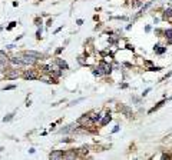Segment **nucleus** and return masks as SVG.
<instances>
[{"instance_id": "39448f33", "label": "nucleus", "mask_w": 172, "mask_h": 160, "mask_svg": "<svg viewBox=\"0 0 172 160\" xmlns=\"http://www.w3.org/2000/svg\"><path fill=\"white\" fill-rule=\"evenodd\" d=\"M17 76H19V72L15 70V69H12L9 73H6V77H7V79H16Z\"/></svg>"}, {"instance_id": "f257e3e1", "label": "nucleus", "mask_w": 172, "mask_h": 160, "mask_svg": "<svg viewBox=\"0 0 172 160\" xmlns=\"http://www.w3.org/2000/svg\"><path fill=\"white\" fill-rule=\"evenodd\" d=\"M111 72H112V67H111V64H108V63L102 62V63L99 64L98 70H95V74H109Z\"/></svg>"}, {"instance_id": "9b49d317", "label": "nucleus", "mask_w": 172, "mask_h": 160, "mask_svg": "<svg viewBox=\"0 0 172 160\" xmlns=\"http://www.w3.org/2000/svg\"><path fill=\"white\" fill-rule=\"evenodd\" d=\"M121 110H122L126 116H132V113H131V110H129V109H126V107H121Z\"/></svg>"}, {"instance_id": "9d476101", "label": "nucleus", "mask_w": 172, "mask_h": 160, "mask_svg": "<svg viewBox=\"0 0 172 160\" xmlns=\"http://www.w3.org/2000/svg\"><path fill=\"white\" fill-rule=\"evenodd\" d=\"M57 64H59V67H60V69H67V64H66L63 60H60V59L57 60Z\"/></svg>"}, {"instance_id": "7ed1b4c3", "label": "nucleus", "mask_w": 172, "mask_h": 160, "mask_svg": "<svg viewBox=\"0 0 172 160\" xmlns=\"http://www.w3.org/2000/svg\"><path fill=\"white\" fill-rule=\"evenodd\" d=\"M25 77H26V79H37V77H39V73H37V70L30 69V70H27V72L25 73Z\"/></svg>"}, {"instance_id": "dca6fc26", "label": "nucleus", "mask_w": 172, "mask_h": 160, "mask_svg": "<svg viewBox=\"0 0 172 160\" xmlns=\"http://www.w3.org/2000/svg\"><path fill=\"white\" fill-rule=\"evenodd\" d=\"M12 89H15V86H7L6 87V90H12Z\"/></svg>"}, {"instance_id": "4468645a", "label": "nucleus", "mask_w": 172, "mask_h": 160, "mask_svg": "<svg viewBox=\"0 0 172 160\" xmlns=\"http://www.w3.org/2000/svg\"><path fill=\"white\" fill-rule=\"evenodd\" d=\"M155 50H156L159 54H162V53L165 52V49H161V46H155Z\"/></svg>"}, {"instance_id": "423d86ee", "label": "nucleus", "mask_w": 172, "mask_h": 160, "mask_svg": "<svg viewBox=\"0 0 172 160\" xmlns=\"http://www.w3.org/2000/svg\"><path fill=\"white\" fill-rule=\"evenodd\" d=\"M65 154L63 153H60V151H53L52 154H50V159H62Z\"/></svg>"}, {"instance_id": "f03ea898", "label": "nucleus", "mask_w": 172, "mask_h": 160, "mask_svg": "<svg viewBox=\"0 0 172 160\" xmlns=\"http://www.w3.org/2000/svg\"><path fill=\"white\" fill-rule=\"evenodd\" d=\"M19 59L22 60V63H23V64H33V63L36 62V59H33V57L27 56L26 53H23V56H22V57H19Z\"/></svg>"}, {"instance_id": "1a4fd4ad", "label": "nucleus", "mask_w": 172, "mask_h": 160, "mask_svg": "<svg viewBox=\"0 0 172 160\" xmlns=\"http://www.w3.org/2000/svg\"><path fill=\"white\" fill-rule=\"evenodd\" d=\"M163 19H172V10H171V9H166V10H165Z\"/></svg>"}, {"instance_id": "6e6552de", "label": "nucleus", "mask_w": 172, "mask_h": 160, "mask_svg": "<svg viewBox=\"0 0 172 160\" xmlns=\"http://www.w3.org/2000/svg\"><path fill=\"white\" fill-rule=\"evenodd\" d=\"M7 62H9V60H7V56H6L3 52H0V63H5V64H6Z\"/></svg>"}, {"instance_id": "2eb2a0df", "label": "nucleus", "mask_w": 172, "mask_h": 160, "mask_svg": "<svg viewBox=\"0 0 172 160\" xmlns=\"http://www.w3.org/2000/svg\"><path fill=\"white\" fill-rule=\"evenodd\" d=\"M12 116H13V114H9V116H7V117H5V121H9V120H10V119H12Z\"/></svg>"}, {"instance_id": "20e7f679", "label": "nucleus", "mask_w": 172, "mask_h": 160, "mask_svg": "<svg viewBox=\"0 0 172 160\" xmlns=\"http://www.w3.org/2000/svg\"><path fill=\"white\" fill-rule=\"evenodd\" d=\"M80 123H82V124H85V126H92L93 119H92V117H89V116H83V117L80 119Z\"/></svg>"}, {"instance_id": "ddd939ff", "label": "nucleus", "mask_w": 172, "mask_h": 160, "mask_svg": "<svg viewBox=\"0 0 172 160\" xmlns=\"http://www.w3.org/2000/svg\"><path fill=\"white\" fill-rule=\"evenodd\" d=\"M165 36H166L168 39H172V29H169V30H166V32H165Z\"/></svg>"}, {"instance_id": "0eeeda50", "label": "nucleus", "mask_w": 172, "mask_h": 160, "mask_svg": "<svg viewBox=\"0 0 172 160\" xmlns=\"http://www.w3.org/2000/svg\"><path fill=\"white\" fill-rule=\"evenodd\" d=\"M26 54L27 56H30V57H33V59H39L40 57V53H37V52H26Z\"/></svg>"}, {"instance_id": "f8f14e48", "label": "nucleus", "mask_w": 172, "mask_h": 160, "mask_svg": "<svg viewBox=\"0 0 172 160\" xmlns=\"http://www.w3.org/2000/svg\"><path fill=\"white\" fill-rule=\"evenodd\" d=\"M108 121H111V116H106V117H105V119H103V120L101 121V124H102V126H105V124H106Z\"/></svg>"}]
</instances>
